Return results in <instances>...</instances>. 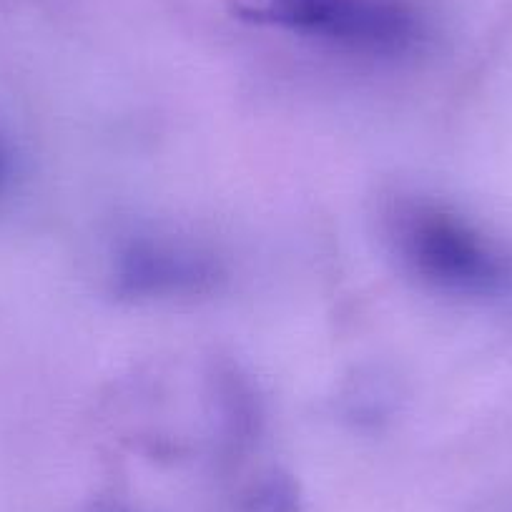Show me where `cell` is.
Here are the masks:
<instances>
[{
    "mask_svg": "<svg viewBox=\"0 0 512 512\" xmlns=\"http://www.w3.org/2000/svg\"><path fill=\"white\" fill-rule=\"evenodd\" d=\"M236 18L349 51L400 56L425 41V18L407 0H229Z\"/></svg>",
    "mask_w": 512,
    "mask_h": 512,
    "instance_id": "2",
    "label": "cell"
},
{
    "mask_svg": "<svg viewBox=\"0 0 512 512\" xmlns=\"http://www.w3.org/2000/svg\"><path fill=\"white\" fill-rule=\"evenodd\" d=\"M384 221L392 251L420 282L472 299L512 294V254L457 211L427 199H397Z\"/></svg>",
    "mask_w": 512,
    "mask_h": 512,
    "instance_id": "1",
    "label": "cell"
},
{
    "mask_svg": "<svg viewBox=\"0 0 512 512\" xmlns=\"http://www.w3.org/2000/svg\"><path fill=\"white\" fill-rule=\"evenodd\" d=\"M6 181H8V156H6V149H3V141H0V191H3Z\"/></svg>",
    "mask_w": 512,
    "mask_h": 512,
    "instance_id": "4",
    "label": "cell"
},
{
    "mask_svg": "<svg viewBox=\"0 0 512 512\" xmlns=\"http://www.w3.org/2000/svg\"><path fill=\"white\" fill-rule=\"evenodd\" d=\"M211 277L204 256L171 241H134L118 256V282L131 294L191 292Z\"/></svg>",
    "mask_w": 512,
    "mask_h": 512,
    "instance_id": "3",
    "label": "cell"
},
{
    "mask_svg": "<svg viewBox=\"0 0 512 512\" xmlns=\"http://www.w3.org/2000/svg\"><path fill=\"white\" fill-rule=\"evenodd\" d=\"M113 512H116V510H113Z\"/></svg>",
    "mask_w": 512,
    "mask_h": 512,
    "instance_id": "5",
    "label": "cell"
}]
</instances>
